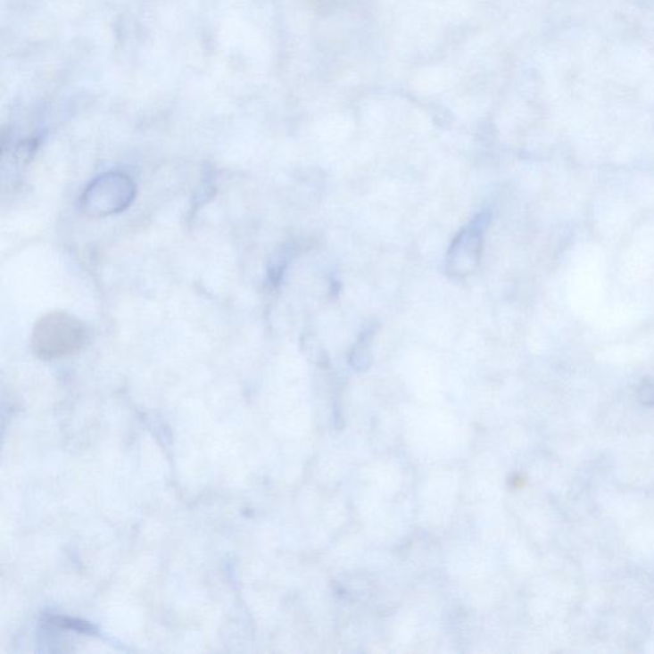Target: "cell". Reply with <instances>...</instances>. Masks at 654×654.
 Segmentation results:
<instances>
[{
    "mask_svg": "<svg viewBox=\"0 0 654 654\" xmlns=\"http://www.w3.org/2000/svg\"><path fill=\"white\" fill-rule=\"evenodd\" d=\"M87 340L85 325L67 312L41 318L32 330L31 348L41 360H55L76 353Z\"/></svg>",
    "mask_w": 654,
    "mask_h": 654,
    "instance_id": "6da1fadb",
    "label": "cell"
},
{
    "mask_svg": "<svg viewBox=\"0 0 654 654\" xmlns=\"http://www.w3.org/2000/svg\"><path fill=\"white\" fill-rule=\"evenodd\" d=\"M136 197L132 178L120 171H109L95 178L81 197V209L91 218H106L128 209Z\"/></svg>",
    "mask_w": 654,
    "mask_h": 654,
    "instance_id": "7a4b0ae2",
    "label": "cell"
},
{
    "mask_svg": "<svg viewBox=\"0 0 654 654\" xmlns=\"http://www.w3.org/2000/svg\"><path fill=\"white\" fill-rule=\"evenodd\" d=\"M490 224L488 212H482L460 230L446 257V270L454 277H464L476 270L481 259L484 233Z\"/></svg>",
    "mask_w": 654,
    "mask_h": 654,
    "instance_id": "3957f363",
    "label": "cell"
}]
</instances>
